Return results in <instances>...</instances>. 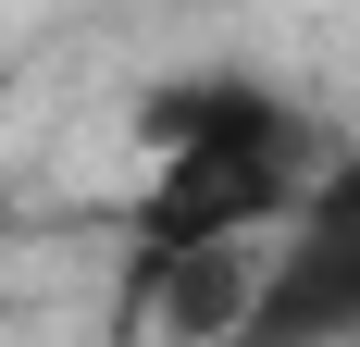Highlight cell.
Segmentation results:
<instances>
[{
	"mask_svg": "<svg viewBox=\"0 0 360 347\" xmlns=\"http://www.w3.org/2000/svg\"><path fill=\"white\" fill-rule=\"evenodd\" d=\"M149 137V186L124 199V248H212V236H274L335 162L323 112H298L286 87L261 74H186V87H149L137 112Z\"/></svg>",
	"mask_w": 360,
	"mask_h": 347,
	"instance_id": "cell-1",
	"label": "cell"
},
{
	"mask_svg": "<svg viewBox=\"0 0 360 347\" xmlns=\"http://www.w3.org/2000/svg\"><path fill=\"white\" fill-rule=\"evenodd\" d=\"M224 347H360V149L274 223L261 285Z\"/></svg>",
	"mask_w": 360,
	"mask_h": 347,
	"instance_id": "cell-2",
	"label": "cell"
},
{
	"mask_svg": "<svg viewBox=\"0 0 360 347\" xmlns=\"http://www.w3.org/2000/svg\"><path fill=\"white\" fill-rule=\"evenodd\" d=\"M13 285H25V223H13V199H0V310H13Z\"/></svg>",
	"mask_w": 360,
	"mask_h": 347,
	"instance_id": "cell-3",
	"label": "cell"
}]
</instances>
